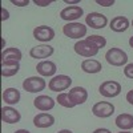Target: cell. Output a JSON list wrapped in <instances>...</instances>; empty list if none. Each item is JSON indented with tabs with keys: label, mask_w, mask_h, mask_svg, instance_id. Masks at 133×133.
Here are the masks:
<instances>
[{
	"label": "cell",
	"mask_w": 133,
	"mask_h": 133,
	"mask_svg": "<svg viewBox=\"0 0 133 133\" xmlns=\"http://www.w3.org/2000/svg\"><path fill=\"white\" fill-rule=\"evenodd\" d=\"M63 33L69 39H80L87 35V27L81 23H68L63 27Z\"/></svg>",
	"instance_id": "3957f363"
},
{
	"label": "cell",
	"mask_w": 133,
	"mask_h": 133,
	"mask_svg": "<svg viewBox=\"0 0 133 133\" xmlns=\"http://www.w3.org/2000/svg\"><path fill=\"white\" fill-rule=\"evenodd\" d=\"M33 37H35L36 40H39V41L48 43L55 37V31H53L52 27L40 25V27H36L35 29H33Z\"/></svg>",
	"instance_id": "30bf717a"
},
{
	"label": "cell",
	"mask_w": 133,
	"mask_h": 133,
	"mask_svg": "<svg viewBox=\"0 0 133 133\" xmlns=\"http://www.w3.org/2000/svg\"><path fill=\"white\" fill-rule=\"evenodd\" d=\"M33 105H35L36 109L41 110V112H45V110H51L55 108V101L53 98L45 95L37 96L35 100H33Z\"/></svg>",
	"instance_id": "5bb4252c"
},
{
	"label": "cell",
	"mask_w": 133,
	"mask_h": 133,
	"mask_svg": "<svg viewBox=\"0 0 133 133\" xmlns=\"http://www.w3.org/2000/svg\"><path fill=\"white\" fill-rule=\"evenodd\" d=\"M56 64L53 61H49V60H44V61H40L37 65H36V71L41 75V76H45V77H49V76H53L56 73Z\"/></svg>",
	"instance_id": "2e32d148"
},
{
	"label": "cell",
	"mask_w": 133,
	"mask_h": 133,
	"mask_svg": "<svg viewBox=\"0 0 133 133\" xmlns=\"http://www.w3.org/2000/svg\"><path fill=\"white\" fill-rule=\"evenodd\" d=\"M132 25H133V20H132Z\"/></svg>",
	"instance_id": "8d00e7d4"
},
{
	"label": "cell",
	"mask_w": 133,
	"mask_h": 133,
	"mask_svg": "<svg viewBox=\"0 0 133 133\" xmlns=\"http://www.w3.org/2000/svg\"><path fill=\"white\" fill-rule=\"evenodd\" d=\"M87 40H89L91 43H93L98 49H100V48H104V47L107 45V40H105V37L98 36V35H91L89 37H87Z\"/></svg>",
	"instance_id": "cb8c5ba5"
},
{
	"label": "cell",
	"mask_w": 133,
	"mask_h": 133,
	"mask_svg": "<svg viewBox=\"0 0 133 133\" xmlns=\"http://www.w3.org/2000/svg\"><path fill=\"white\" fill-rule=\"evenodd\" d=\"M109 27L113 32H125L129 28V20L125 16H116L110 20Z\"/></svg>",
	"instance_id": "e0dca14e"
},
{
	"label": "cell",
	"mask_w": 133,
	"mask_h": 133,
	"mask_svg": "<svg viewBox=\"0 0 133 133\" xmlns=\"http://www.w3.org/2000/svg\"><path fill=\"white\" fill-rule=\"evenodd\" d=\"M72 84V79L66 75H59V76H53L48 83V88L53 92H61L68 89Z\"/></svg>",
	"instance_id": "5b68a950"
},
{
	"label": "cell",
	"mask_w": 133,
	"mask_h": 133,
	"mask_svg": "<svg viewBox=\"0 0 133 133\" xmlns=\"http://www.w3.org/2000/svg\"><path fill=\"white\" fill-rule=\"evenodd\" d=\"M57 103L61 105V107H64V108H73V107H76L73 103H72V100H71V97H69V93H65V92H61V93H59L57 95Z\"/></svg>",
	"instance_id": "603a6c76"
},
{
	"label": "cell",
	"mask_w": 133,
	"mask_h": 133,
	"mask_svg": "<svg viewBox=\"0 0 133 133\" xmlns=\"http://www.w3.org/2000/svg\"><path fill=\"white\" fill-rule=\"evenodd\" d=\"M129 45H130V47L133 48V36H132V37L129 39Z\"/></svg>",
	"instance_id": "e575fe53"
},
{
	"label": "cell",
	"mask_w": 133,
	"mask_h": 133,
	"mask_svg": "<svg viewBox=\"0 0 133 133\" xmlns=\"http://www.w3.org/2000/svg\"><path fill=\"white\" fill-rule=\"evenodd\" d=\"M21 120V115L19 110L12 107H3L2 108V121L5 124H16Z\"/></svg>",
	"instance_id": "8fae6325"
},
{
	"label": "cell",
	"mask_w": 133,
	"mask_h": 133,
	"mask_svg": "<svg viewBox=\"0 0 133 133\" xmlns=\"http://www.w3.org/2000/svg\"><path fill=\"white\" fill-rule=\"evenodd\" d=\"M92 113L96 117L100 118H107L109 116H112L115 113V105L112 103H108V101H100L96 103L92 107Z\"/></svg>",
	"instance_id": "52a82bcc"
},
{
	"label": "cell",
	"mask_w": 133,
	"mask_h": 133,
	"mask_svg": "<svg viewBox=\"0 0 133 133\" xmlns=\"http://www.w3.org/2000/svg\"><path fill=\"white\" fill-rule=\"evenodd\" d=\"M19 69H20V63L19 61L2 63V76L3 77H12L19 72Z\"/></svg>",
	"instance_id": "44dd1931"
},
{
	"label": "cell",
	"mask_w": 133,
	"mask_h": 133,
	"mask_svg": "<svg viewBox=\"0 0 133 133\" xmlns=\"http://www.w3.org/2000/svg\"><path fill=\"white\" fill-rule=\"evenodd\" d=\"M81 69L85 73H98L103 69V65L100 61L93 60V59H87L81 63Z\"/></svg>",
	"instance_id": "7402d4cb"
},
{
	"label": "cell",
	"mask_w": 133,
	"mask_h": 133,
	"mask_svg": "<svg viewBox=\"0 0 133 133\" xmlns=\"http://www.w3.org/2000/svg\"><path fill=\"white\" fill-rule=\"evenodd\" d=\"M33 3H35L36 5H40V7H45V5H49L53 3V0H33Z\"/></svg>",
	"instance_id": "4316f807"
},
{
	"label": "cell",
	"mask_w": 133,
	"mask_h": 133,
	"mask_svg": "<svg viewBox=\"0 0 133 133\" xmlns=\"http://www.w3.org/2000/svg\"><path fill=\"white\" fill-rule=\"evenodd\" d=\"M21 60V51L19 48L11 47L7 48L2 52V63H8V61H19Z\"/></svg>",
	"instance_id": "ac0fdd59"
},
{
	"label": "cell",
	"mask_w": 133,
	"mask_h": 133,
	"mask_svg": "<svg viewBox=\"0 0 133 133\" xmlns=\"http://www.w3.org/2000/svg\"><path fill=\"white\" fill-rule=\"evenodd\" d=\"M75 52L77 55H80L83 57H93L98 53V48L93 43H91L89 40L87 39H83V40H79L76 44H75Z\"/></svg>",
	"instance_id": "7a4b0ae2"
},
{
	"label": "cell",
	"mask_w": 133,
	"mask_h": 133,
	"mask_svg": "<svg viewBox=\"0 0 133 133\" xmlns=\"http://www.w3.org/2000/svg\"><path fill=\"white\" fill-rule=\"evenodd\" d=\"M115 123L121 130H129L133 128V116L129 113H121L116 117Z\"/></svg>",
	"instance_id": "d6986e66"
},
{
	"label": "cell",
	"mask_w": 133,
	"mask_h": 133,
	"mask_svg": "<svg viewBox=\"0 0 133 133\" xmlns=\"http://www.w3.org/2000/svg\"><path fill=\"white\" fill-rule=\"evenodd\" d=\"M124 75L128 77V79H133V63L125 65V68H124Z\"/></svg>",
	"instance_id": "d4e9b609"
},
{
	"label": "cell",
	"mask_w": 133,
	"mask_h": 133,
	"mask_svg": "<svg viewBox=\"0 0 133 133\" xmlns=\"http://www.w3.org/2000/svg\"><path fill=\"white\" fill-rule=\"evenodd\" d=\"M96 3L98 5H103V7H109V5L115 4V0H96Z\"/></svg>",
	"instance_id": "484cf974"
},
{
	"label": "cell",
	"mask_w": 133,
	"mask_h": 133,
	"mask_svg": "<svg viewBox=\"0 0 133 133\" xmlns=\"http://www.w3.org/2000/svg\"><path fill=\"white\" fill-rule=\"evenodd\" d=\"M47 87V83L43 77H39V76H31L28 79H25L23 81V88L24 91L29 92V93H37V92H41L45 89Z\"/></svg>",
	"instance_id": "277c9868"
},
{
	"label": "cell",
	"mask_w": 133,
	"mask_h": 133,
	"mask_svg": "<svg viewBox=\"0 0 133 133\" xmlns=\"http://www.w3.org/2000/svg\"><path fill=\"white\" fill-rule=\"evenodd\" d=\"M14 133H31V132L27 130V129H17V130H15Z\"/></svg>",
	"instance_id": "d6a6232c"
},
{
	"label": "cell",
	"mask_w": 133,
	"mask_h": 133,
	"mask_svg": "<svg viewBox=\"0 0 133 133\" xmlns=\"http://www.w3.org/2000/svg\"><path fill=\"white\" fill-rule=\"evenodd\" d=\"M2 12H3L2 20H7V19L9 17V14H8V11H7V9H4V8H2Z\"/></svg>",
	"instance_id": "4dcf8cb0"
},
{
	"label": "cell",
	"mask_w": 133,
	"mask_h": 133,
	"mask_svg": "<svg viewBox=\"0 0 133 133\" xmlns=\"http://www.w3.org/2000/svg\"><path fill=\"white\" fill-rule=\"evenodd\" d=\"M98 92L101 96L104 97H116L120 95L121 92V84L115 81V80H108V81H104L98 88Z\"/></svg>",
	"instance_id": "8992f818"
},
{
	"label": "cell",
	"mask_w": 133,
	"mask_h": 133,
	"mask_svg": "<svg viewBox=\"0 0 133 133\" xmlns=\"http://www.w3.org/2000/svg\"><path fill=\"white\" fill-rule=\"evenodd\" d=\"M80 3V0H73V2H72V0H71V2H69V0H65V4H79Z\"/></svg>",
	"instance_id": "1f68e13d"
},
{
	"label": "cell",
	"mask_w": 133,
	"mask_h": 133,
	"mask_svg": "<svg viewBox=\"0 0 133 133\" xmlns=\"http://www.w3.org/2000/svg\"><path fill=\"white\" fill-rule=\"evenodd\" d=\"M55 124V117L49 113H39L33 117V125L36 128H49Z\"/></svg>",
	"instance_id": "9a60e30c"
},
{
	"label": "cell",
	"mask_w": 133,
	"mask_h": 133,
	"mask_svg": "<svg viewBox=\"0 0 133 133\" xmlns=\"http://www.w3.org/2000/svg\"><path fill=\"white\" fill-rule=\"evenodd\" d=\"M53 55V47L51 45H45V44H41V45L33 47L29 51V56L33 59H47Z\"/></svg>",
	"instance_id": "7c38bea8"
},
{
	"label": "cell",
	"mask_w": 133,
	"mask_h": 133,
	"mask_svg": "<svg viewBox=\"0 0 133 133\" xmlns=\"http://www.w3.org/2000/svg\"><path fill=\"white\" fill-rule=\"evenodd\" d=\"M20 92L16 89V88H7V89L3 92V101L8 105H15L20 101Z\"/></svg>",
	"instance_id": "ffe728a7"
},
{
	"label": "cell",
	"mask_w": 133,
	"mask_h": 133,
	"mask_svg": "<svg viewBox=\"0 0 133 133\" xmlns=\"http://www.w3.org/2000/svg\"><path fill=\"white\" fill-rule=\"evenodd\" d=\"M93 133H112L109 129H107V128H98V129H96Z\"/></svg>",
	"instance_id": "f546056e"
},
{
	"label": "cell",
	"mask_w": 133,
	"mask_h": 133,
	"mask_svg": "<svg viewBox=\"0 0 133 133\" xmlns=\"http://www.w3.org/2000/svg\"><path fill=\"white\" fill-rule=\"evenodd\" d=\"M127 101H128L129 104H132V105H133V89H132V91H129V92L127 93Z\"/></svg>",
	"instance_id": "f1b7e54d"
},
{
	"label": "cell",
	"mask_w": 133,
	"mask_h": 133,
	"mask_svg": "<svg viewBox=\"0 0 133 133\" xmlns=\"http://www.w3.org/2000/svg\"><path fill=\"white\" fill-rule=\"evenodd\" d=\"M105 60L113 66H123L128 63V55L120 48H110L105 53Z\"/></svg>",
	"instance_id": "6da1fadb"
},
{
	"label": "cell",
	"mask_w": 133,
	"mask_h": 133,
	"mask_svg": "<svg viewBox=\"0 0 133 133\" xmlns=\"http://www.w3.org/2000/svg\"><path fill=\"white\" fill-rule=\"evenodd\" d=\"M12 4L19 5V7H24L29 4V0H12Z\"/></svg>",
	"instance_id": "83f0119b"
},
{
	"label": "cell",
	"mask_w": 133,
	"mask_h": 133,
	"mask_svg": "<svg viewBox=\"0 0 133 133\" xmlns=\"http://www.w3.org/2000/svg\"><path fill=\"white\" fill-rule=\"evenodd\" d=\"M57 133H73V132L69 130V129H61V130H59Z\"/></svg>",
	"instance_id": "836d02e7"
},
{
	"label": "cell",
	"mask_w": 133,
	"mask_h": 133,
	"mask_svg": "<svg viewBox=\"0 0 133 133\" xmlns=\"http://www.w3.org/2000/svg\"><path fill=\"white\" fill-rule=\"evenodd\" d=\"M118 133H132V132H129V130H121V132H118Z\"/></svg>",
	"instance_id": "d590c367"
},
{
	"label": "cell",
	"mask_w": 133,
	"mask_h": 133,
	"mask_svg": "<svg viewBox=\"0 0 133 133\" xmlns=\"http://www.w3.org/2000/svg\"><path fill=\"white\" fill-rule=\"evenodd\" d=\"M84 14V11L81 7L79 5H72V7H65L64 9H61L60 12V17L65 21H69V23H73L75 20H77L79 17H81Z\"/></svg>",
	"instance_id": "9c48e42d"
},
{
	"label": "cell",
	"mask_w": 133,
	"mask_h": 133,
	"mask_svg": "<svg viewBox=\"0 0 133 133\" xmlns=\"http://www.w3.org/2000/svg\"><path fill=\"white\" fill-rule=\"evenodd\" d=\"M85 23L88 27L95 28V29H101L108 24V19L105 15L100 14V12H91L88 14V16L85 17Z\"/></svg>",
	"instance_id": "ba28073f"
},
{
	"label": "cell",
	"mask_w": 133,
	"mask_h": 133,
	"mask_svg": "<svg viewBox=\"0 0 133 133\" xmlns=\"http://www.w3.org/2000/svg\"><path fill=\"white\" fill-rule=\"evenodd\" d=\"M69 97L75 105L84 104L88 100V91L83 87H75L69 91Z\"/></svg>",
	"instance_id": "4fadbf2b"
}]
</instances>
